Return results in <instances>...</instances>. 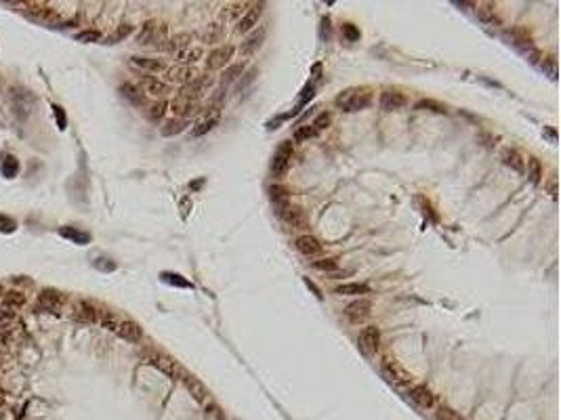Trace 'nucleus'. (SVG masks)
<instances>
[{
  "instance_id": "obj_1",
  "label": "nucleus",
  "mask_w": 561,
  "mask_h": 420,
  "mask_svg": "<svg viewBox=\"0 0 561 420\" xmlns=\"http://www.w3.org/2000/svg\"><path fill=\"white\" fill-rule=\"evenodd\" d=\"M370 101H372V93L370 88H347L343 90L341 95H336L334 105L339 107L341 111L345 114H353V111H360V109H366Z\"/></svg>"
},
{
  "instance_id": "obj_2",
  "label": "nucleus",
  "mask_w": 561,
  "mask_h": 420,
  "mask_svg": "<svg viewBox=\"0 0 561 420\" xmlns=\"http://www.w3.org/2000/svg\"><path fill=\"white\" fill-rule=\"evenodd\" d=\"M166 40H168V25L156 19L145 21L135 38L139 46H151V48H162Z\"/></svg>"
},
{
  "instance_id": "obj_3",
  "label": "nucleus",
  "mask_w": 561,
  "mask_h": 420,
  "mask_svg": "<svg viewBox=\"0 0 561 420\" xmlns=\"http://www.w3.org/2000/svg\"><path fill=\"white\" fill-rule=\"evenodd\" d=\"M9 101H11V109L19 120H25L27 116L34 111V105H36V99L30 90L25 88H19V86H11L9 88Z\"/></svg>"
},
{
  "instance_id": "obj_4",
  "label": "nucleus",
  "mask_w": 561,
  "mask_h": 420,
  "mask_svg": "<svg viewBox=\"0 0 561 420\" xmlns=\"http://www.w3.org/2000/svg\"><path fill=\"white\" fill-rule=\"evenodd\" d=\"M278 216L282 219L290 229H307L309 227V216L301 206L290 204V202H284V204L276 206Z\"/></svg>"
},
{
  "instance_id": "obj_5",
  "label": "nucleus",
  "mask_w": 561,
  "mask_h": 420,
  "mask_svg": "<svg viewBox=\"0 0 561 420\" xmlns=\"http://www.w3.org/2000/svg\"><path fill=\"white\" fill-rule=\"evenodd\" d=\"M292 153H294V149H292L290 141H284L276 149V153H273V158H271V166H269L273 179H282L284 174L288 172L290 162H292Z\"/></svg>"
},
{
  "instance_id": "obj_6",
  "label": "nucleus",
  "mask_w": 561,
  "mask_h": 420,
  "mask_svg": "<svg viewBox=\"0 0 561 420\" xmlns=\"http://www.w3.org/2000/svg\"><path fill=\"white\" fill-rule=\"evenodd\" d=\"M357 349L366 357H374L381 349V330L376 326H366L357 336Z\"/></svg>"
},
{
  "instance_id": "obj_7",
  "label": "nucleus",
  "mask_w": 561,
  "mask_h": 420,
  "mask_svg": "<svg viewBox=\"0 0 561 420\" xmlns=\"http://www.w3.org/2000/svg\"><path fill=\"white\" fill-rule=\"evenodd\" d=\"M213 82H215L213 76H198V78H195L194 82H189V84H185V86H181L179 97H181V99H185V101L195 103L202 95H204L206 88L213 86Z\"/></svg>"
},
{
  "instance_id": "obj_8",
  "label": "nucleus",
  "mask_w": 561,
  "mask_h": 420,
  "mask_svg": "<svg viewBox=\"0 0 561 420\" xmlns=\"http://www.w3.org/2000/svg\"><path fill=\"white\" fill-rule=\"evenodd\" d=\"M234 53H236V48L231 46V44L213 48V51L208 53V57H206V69H210V72H216V69H225V67L229 65V61L234 59Z\"/></svg>"
},
{
  "instance_id": "obj_9",
  "label": "nucleus",
  "mask_w": 561,
  "mask_h": 420,
  "mask_svg": "<svg viewBox=\"0 0 561 420\" xmlns=\"http://www.w3.org/2000/svg\"><path fill=\"white\" fill-rule=\"evenodd\" d=\"M343 313H345V317L351 321V324H364V321L372 315V303L362 296V298L353 300V303H349Z\"/></svg>"
},
{
  "instance_id": "obj_10",
  "label": "nucleus",
  "mask_w": 561,
  "mask_h": 420,
  "mask_svg": "<svg viewBox=\"0 0 561 420\" xmlns=\"http://www.w3.org/2000/svg\"><path fill=\"white\" fill-rule=\"evenodd\" d=\"M381 372H383V376L387 378L389 382L397 384V387H408V384L412 382V374H410L404 366H399L397 361H387V363H383Z\"/></svg>"
},
{
  "instance_id": "obj_11",
  "label": "nucleus",
  "mask_w": 561,
  "mask_h": 420,
  "mask_svg": "<svg viewBox=\"0 0 561 420\" xmlns=\"http://www.w3.org/2000/svg\"><path fill=\"white\" fill-rule=\"evenodd\" d=\"M263 9L265 4L263 2H257V4H250V9L244 13V15L237 19V25H236V32L237 34H250L255 27L259 25V19L263 15Z\"/></svg>"
},
{
  "instance_id": "obj_12",
  "label": "nucleus",
  "mask_w": 561,
  "mask_h": 420,
  "mask_svg": "<svg viewBox=\"0 0 561 420\" xmlns=\"http://www.w3.org/2000/svg\"><path fill=\"white\" fill-rule=\"evenodd\" d=\"M378 103H381L383 111H397V109H404L406 105H408V97L397 88H385L381 93Z\"/></svg>"
},
{
  "instance_id": "obj_13",
  "label": "nucleus",
  "mask_w": 561,
  "mask_h": 420,
  "mask_svg": "<svg viewBox=\"0 0 561 420\" xmlns=\"http://www.w3.org/2000/svg\"><path fill=\"white\" fill-rule=\"evenodd\" d=\"M198 76L200 74H198V69H195L194 65H174L171 69H166V80L174 82V84H181V86L194 82Z\"/></svg>"
},
{
  "instance_id": "obj_14",
  "label": "nucleus",
  "mask_w": 561,
  "mask_h": 420,
  "mask_svg": "<svg viewBox=\"0 0 561 420\" xmlns=\"http://www.w3.org/2000/svg\"><path fill=\"white\" fill-rule=\"evenodd\" d=\"M294 246H297V250H299L303 256H307V258H315V256H320L322 252H324V246H322V242L318 240V237L309 235V233L299 235V237H297V242H294Z\"/></svg>"
},
{
  "instance_id": "obj_15",
  "label": "nucleus",
  "mask_w": 561,
  "mask_h": 420,
  "mask_svg": "<svg viewBox=\"0 0 561 420\" xmlns=\"http://www.w3.org/2000/svg\"><path fill=\"white\" fill-rule=\"evenodd\" d=\"M129 63L132 67L141 69V72L147 74H160V72H166V63L162 59H156V57H143V55H132L129 59Z\"/></svg>"
},
{
  "instance_id": "obj_16",
  "label": "nucleus",
  "mask_w": 561,
  "mask_h": 420,
  "mask_svg": "<svg viewBox=\"0 0 561 420\" xmlns=\"http://www.w3.org/2000/svg\"><path fill=\"white\" fill-rule=\"evenodd\" d=\"M38 307L46 313H59L63 307V294L57 290H42L38 294Z\"/></svg>"
},
{
  "instance_id": "obj_17",
  "label": "nucleus",
  "mask_w": 561,
  "mask_h": 420,
  "mask_svg": "<svg viewBox=\"0 0 561 420\" xmlns=\"http://www.w3.org/2000/svg\"><path fill=\"white\" fill-rule=\"evenodd\" d=\"M192 42H194V36H192L189 32H177L174 36H168V40L162 44V48H160V51H166V53L177 55V53H181V51H185V48L192 46Z\"/></svg>"
},
{
  "instance_id": "obj_18",
  "label": "nucleus",
  "mask_w": 561,
  "mask_h": 420,
  "mask_svg": "<svg viewBox=\"0 0 561 420\" xmlns=\"http://www.w3.org/2000/svg\"><path fill=\"white\" fill-rule=\"evenodd\" d=\"M74 317L82 321V324H97L99 321V309L88 300H80L74 307Z\"/></svg>"
},
{
  "instance_id": "obj_19",
  "label": "nucleus",
  "mask_w": 561,
  "mask_h": 420,
  "mask_svg": "<svg viewBox=\"0 0 561 420\" xmlns=\"http://www.w3.org/2000/svg\"><path fill=\"white\" fill-rule=\"evenodd\" d=\"M116 334L120 336V338L129 340V342H141V338H143L141 326H139L137 321H132V319L120 321V324H118V328H116Z\"/></svg>"
},
{
  "instance_id": "obj_20",
  "label": "nucleus",
  "mask_w": 561,
  "mask_h": 420,
  "mask_svg": "<svg viewBox=\"0 0 561 420\" xmlns=\"http://www.w3.org/2000/svg\"><path fill=\"white\" fill-rule=\"evenodd\" d=\"M141 90L145 95H150V97H164L168 90V84L166 82H162V80H158V78H153V76H143L141 78Z\"/></svg>"
},
{
  "instance_id": "obj_21",
  "label": "nucleus",
  "mask_w": 561,
  "mask_h": 420,
  "mask_svg": "<svg viewBox=\"0 0 561 420\" xmlns=\"http://www.w3.org/2000/svg\"><path fill=\"white\" fill-rule=\"evenodd\" d=\"M408 397H410L416 405H420V408H431L433 401H435V397H433L431 389L425 387V384H414V387H410Z\"/></svg>"
},
{
  "instance_id": "obj_22",
  "label": "nucleus",
  "mask_w": 561,
  "mask_h": 420,
  "mask_svg": "<svg viewBox=\"0 0 561 420\" xmlns=\"http://www.w3.org/2000/svg\"><path fill=\"white\" fill-rule=\"evenodd\" d=\"M171 111L174 114V118H179V120H187L189 116H194L195 111H198V107H195V103H192V101H185V99H181V97H174V99L171 101Z\"/></svg>"
},
{
  "instance_id": "obj_23",
  "label": "nucleus",
  "mask_w": 561,
  "mask_h": 420,
  "mask_svg": "<svg viewBox=\"0 0 561 420\" xmlns=\"http://www.w3.org/2000/svg\"><path fill=\"white\" fill-rule=\"evenodd\" d=\"M502 162H504V166H509L511 170H515V172H519V174H525V160H523V156L517 149H502Z\"/></svg>"
},
{
  "instance_id": "obj_24",
  "label": "nucleus",
  "mask_w": 561,
  "mask_h": 420,
  "mask_svg": "<svg viewBox=\"0 0 561 420\" xmlns=\"http://www.w3.org/2000/svg\"><path fill=\"white\" fill-rule=\"evenodd\" d=\"M147 361H150L153 368L162 370L164 374L173 376V378H174V376H177V374L181 372V370H179V366H177V363H174V361L171 359V357H164V355H150V357H147Z\"/></svg>"
},
{
  "instance_id": "obj_25",
  "label": "nucleus",
  "mask_w": 561,
  "mask_h": 420,
  "mask_svg": "<svg viewBox=\"0 0 561 420\" xmlns=\"http://www.w3.org/2000/svg\"><path fill=\"white\" fill-rule=\"evenodd\" d=\"M183 382H185V387H187L189 393L194 395L195 401H206L208 391H206L204 384L198 380V378H195V376H189V374H183Z\"/></svg>"
},
{
  "instance_id": "obj_26",
  "label": "nucleus",
  "mask_w": 561,
  "mask_h": 420,
  "mask_svg": "<svg viewBox=\"0 0 561 420\" xmlns=\"http://www.w3.org/2000/svg\"><path fill=\"white\" fill-rule=\"evenodd\" d=\"M334 294L339 296H360L362 294H370V288L366 284H357V282H349V284H341L334 288Z\"/></svg>"
},
{
  "instance_id": "obj_27",
  "label": "nucleus",
  "mask_w": 561,
  "mask_h": 420,
  "mask_svg": "<svg viewBox=\"0 0 561 420\" xmlns=\"http://www.w3.org/2000/svg\"><path fill=\"white\" fill-rule=\"evenodd\" d=\"M120 93H122V97L124 99H129L132 105H145V95L141 93V88L139 86H135V84H130V82H124L122 86H120Z\"/></svg>"
},
{
  "instance_id": "obj_28",
  "label": "nucleus",
  "mask_w": 561,
  "mask_h": 420,
  "mask_svg": "<svg viewBox=\"0 0 561 420\" xmlns=\"http://www.w3.org/2000/svg\"><path fill=\"white\" fill-rule=\"evenodd\" d=\"M179 61V65H194L195 61H200L202 57H204V51H202V46H189L185 48V51H181L174 55Z\"/></svg>"
},
{
  "instance_id": "obj_29",
  "label": "nucleus",
  "mask_w": 561,
  "mask_h": 420,
  "mask_svg": "<svg viewBox=\"0 0 561 420\" xmlns=\"http://www.w3.org/2000/svg\"><path fill=\"white\" fill-rule=\"evenodd\" d=\"M2 305H4V309L6 311H13L15 313V309H19V307H23L25 305V294L21 292V290H9L2 296Z\"/></svg>"
},
{
  "instance_id": "obj_30",
  "label": "nucleus",
  "mask_w": 561,
  "mask_h": 420,
  "mask_svg": "<svg viewBox=\"0 0 561 420\" xmlns=\"http://www.w3.org/2000/svg\"><path fill=\"white\" fill-rule=\"evenodd\" d=\"M475 13H477V17L483 21V23H490V25L500 23V19H498V15H496L492 2H481V4H477V6H475Z\"/></svg>"
},
{
  "instance_id": "obj_31",
  "label": "nucleus",
  "mask_w": 561,
  "mask_h": 420,
  "mask_svg": "<svg viewBox=\"0 0 561 420\" xmlns=\"http://www.w3.org/2000/svg\"><path fill=\"white\" fill-rule=\"evenodd\" d=\"M265 34H267V30H265V27H261V30H257L255 34H252V36H248V40L242 44V53H244V55H250L252 51H257V48L263 44Z\"/></svg>"
},
{
  "instance_id": "obj_32",
  "label": "nucleus",
  "mask_w": 561,
  "mask_h": 420,
  "mask_svg": "<svg viewBox=\"0 0 561 420\" xmlns=\"http://www.w3.org/2000/svg\"><path fill=\"white\" fill-rule=\"evenodd\" d=\"M187 128V120H179V118H171V120H166L164 126L160 128V132H162L164 137H173V135H179V132H183Z\"/></svg>"
},
{
  "instance_id": "obj_33",
  "label": "nucleus",
  "mask_w": 561,
  "mask_h": 420,
  "mask_svg": "<svg viewBox=\"0 0 561 420\" xmlns=\"http://www.w3.org/2000/svg\"><path fill=\"white\" fill-rule=\"evenodd\" d=\"M216 122H219V114H213V116L204 118V120H200V122H198V126H195V128L192 130V135H194V137H202V135H206L208 130H213V128H215Z\"/></svg>"
},
{
  "instance_id": "obj_34",
  "label": "nucleus",
  "mask_w": 561,
  "mask_h": 420,
  "mask_svg": "<svg viewBox=\"0 0 561 420\" xmlns=\"http://www.w3.org/2000/svg\"><path fill=\"white\" fill-rule=\"evenodd\" d=\"M244 6L246 4H242V2H234V4H229V6H225V9L221 11V19L223 21H236L237 17H242L244 13Z\"/></svg>"
},
{
  "instance_id": "obj_35",
  "label": "nucleus",
  "mask_w": 561,
  "mask_h": 420,
  "mask_svg": "<svg viewBox=\"0 0 561 420\" xmlns=\"http://www.w3.org/2000/svg\"><path fill=\"white\" fill-rule=\"evenodd\" d=\"M17 324V315L13 311H0V334H9Z\"/></svg>"
},
{
  "instance_id": "obj_36",
  "label": "nucleus",
  "mask_w": 561,
  "mask_h": 420,
  "mask_svg": "<svg viewBox=\"0 0 561 420\" xmlns=\"http://www.w3.org/2000/svg\"><path fill=\"white\" fill-rule=\"evenodd\" d=\"M59 233H61L63 237H67V240H72L74 244H86V242L90 240L88 233H82V231L74 229V227H61Z\"/></svg>"
},
{
  "instance_id": "obj_37",
  "label": "nucleus",
  "mask_w": 561,
  "mask_h": 420,
  "mask_svg": "<svg viewBox=\"0 0 561 420\" xmlns=\"http://www.w3.org/2000/svg\"><path fill=\"white\" fill-rule=\"evenodd\" d=\"M0 170H2V174H4L6 179L17 177V172H19V162H17V158H15V156H6V158L2 160V166H0Z\"/></svg>"
},
{
  "instance_id": "obj_38",
  "label": "nucleus",
  "mask_w": 561,
  "mask_h": 420,
  "mask_svg": "<svg viewBox=\"0 0 561 420\" xmlns=\"http://www.w3.org/2000/svg\"><path fill=\"white\" fill-rule=\"evenodd\" d=\"M221 38H223V27L219 23L208 25V30L202 34V42H208V44H216V42H221Z\"/></svg>"
},
{
  "instance_id": "obj_39",
  "label": "nucleus",
  "mask_w": 561,
  "mask_h": 420,
  "mask_svg": "<svg viewBox=\"0 0 561 420\" xmlns=\"http://www.w3.org/2000/svg\"><path fill=\"white\" fill-rule=\"evenodd\" d=\"M166 111H168V103L166 101H158V103L150 105V109H147V118H150L151 122H158V120H162V118L166 116Z\"/></svg>"
},
{
  "instance_id": "obj_40",
  "label": "nucleus",
  "mask_w": 561,
  "mask_h": 420,
  "mask_svg": "<svg viewBox=\"0 0 561 420\" xmlns=\"http://www.w3.org/2000/svg\"><path fill=\"white\" fill-rule=\"evenodd\" d=\"M269 195H271L273 206H280V204H284V202H290L288 200V189L282 187V185H271L269 187Z\"/></svg>"
},
{
  "instance_id": "obj_41",
  "label": "nucleus",
  "mask_w": 561,
  "mask_h": 420,
  "mask_svg": "<svg viewBox=\"0 0 561 420\" xmlns=\"http://www.w3.org/2000/svg\"><path fill=\"white\" fill-rule=\"evenodd\" d=\"M242 72H244V63H234V65H227V67H225V72H223L221 82H223V84L234 82V80L240 78Z\"/></svg>"
},
{
  "instance_id": "obj_42",
  "label": "nucleus",
  "mask_w": 561,
  "mask_h": 420,
  "mask_svg": "<svg viewBox=\"0 0 561 420\" xmlns=\"http://www.w3.org/2000/svg\"><path fill=\"white\" fill-rule=\"evenodd\" d=\"M414 107L416 109H429V111H435V114H446V111H448L446 105H441V103L433 101V99H420V101H416Z\"/></svg>"
},
{
  "instance_id": "obj_43",
  "label": "nucleus",
  "mask_w": 561,
  "mask_h": 420,
  "mask_svg": "<svg viewBox=\"0 0 561 420\" xmlns=\"http://www.w3.org/2000/svg\"><path fill=\"white\" fill-rule=\"evenodd\" d=\"M528 177L532 179V183H540V179H542V164L536 158L528 160Z\"/></svg>"
},
{
  "instance_id": "obj_44",
  "label": "nucleus",
  "mask_w": 561,
  "mask_h": 420,
  "mask_svg": "<svg viewBox=\"0 0 561 420\" xmlns=\"http://www.w3.org/2000/svg\"><path fill=\"white\" fill-rule=\"evenodd\" d=\"M311 267L315 271H326V273H332L339 269V263H336V258H320V261H313Z\"/></svg>"
},
{
  "instance_id": "obj_45",
  "label": "nucleus",
  "mask_w": 561,
  "mask_h": 420,
  "mask_svg": "<svg viewBox=\"0 0 561 420\" xmlns=\"http://www.w3.org/2000/svg\"><path fill=\"white\" fill-rule=\"evenodd\" d=\"M99 321H101V326H103V328H108V330H114V332H116L118 324H120V321L116 319V315H114V313H109V311H101V309H99Z\"/></svg>"
},
{
  "instance_id": "obj_46",
  "label": "nucleus",
  "mask_w": 561,
  "mask_h": 420,
  "mask_svg": "<svg viewBox=\"0 0 561 420\" xmlns=\"http://www.w3.org/2000/svg\"><path fill=\"white\" fill-rule=\"evenodd\" d=\"M318 132H315V128L311 124H307V126H301V128H297V132H294V141H307V139H313Z\"/></svg>"
},
{
  "instance_id": "obj_47",
  "label": "nucleus",
  "mask_w": 561,
  "mask_h": 420,
  "mask_svg": "<svg viewBox=\"0 0 561 420\" xmlns=\"http://www.w3.org/2000/svg\"><path fill=\"white\" fill-rule=\"evenodd\" d=\"M328 124H330V114H328V111H322V114L311 122V126L315 128V132H320V130L328 128Z\"/></svg>"
},
{
  "instance_id": "obj_48",
  "label": "nucleus",
  "mask_w": 561,
  "mask_h": 420,
  "mask_svg": "<svg viewBox=\"0 0 561 420\" xmlns=\"http://www.w3.org/2000/svg\"><path fill=\"white\" fill-rule=\"evenodd\" d=\"M76 40H78V42H99L101 34L97 30H84V32H80L78 36H76Z\"/></svg>"
},
{
  "instance_id": "obj_49",
  "label": "nucleus",
  "mask_w": 561,
  "mask_h": 420,
  "mask_svg": "<svg viewBox=\"0 0 561 420\" xmlns=\"http://www.w3.org/2000/svg\"><path fill=\"white\" fill-rule=\"evenodd\" d=\"M435 418H437V420H462L460 414H456V412L450 410V408H444V405H441V408L437 410Z\"/></svg>"
},
{
  "instance_id": "obj_50",
  "label": "nucleus",
  "mask_w": 561,
  "mask_h": 420,
  "mask_svg": "<svg viewBox=\"0 0 561 420\" xmlns=\"http://www.w3.org/2000/svg\"><path fill=\"white\" fill-rule=\"evenodd\" d=\"M53 114H55V120H57V126L61 130L67 128V120H65V111H63L61 105H53Z\"/></svg>"
},
{
  "instance_id": "obj_51",
  "label": "nucleus",
  "mask_w": 561,
  "mask_h": 420,
  "mask_svg": "<svg viewBox=\"0 0 561 420\" xmlns=\"http://www.w3.org/2000/svg\"><path fill=\"white\" fill-rule=\"evenodd\" d=\"M15 227H17L15 221L9 219V216H4V214H0V231H6V233H11V231H15Z\"/></svg>"
},
{
  "instance_id": "obj_52",
  "label": "nucleus",
  "mask_w": 561,
  "mask_h": 420,
  "mask_svg": "<svg viewBox=\"0 0 561 420\" xmlns=\"http://www.w3.org/2000/svg\"><path fill=\"white\" fill-rule=\"evenodd\" d=\"M206 420H223V414H221V410L216 408L215 403H210L208 408H206Z\"/></svg>"
},
{
  "instance_id": "obj_53",
  "label": "nucleus",
  "mask_w": 561,
  "mask_h": 420,
  "mask_svg": "<svg viewBox=\"0 0 561 420\" xmlns=\"http://www.w3.org/2000/svg\"><path fill=\"white\" fill-rule=\"evenodd\" d=\"M130 32H132V27H130V25H122L120 30H118V32L114 34V36L109 38V40H111V42H116V40H122V38H126V36H129Z\"/></svg>"
},
{
  "instance_id": "obj_54",
  "label": "nucleus",
  "mask_w": 561,
  "mask_h": 420,
  "mask_svg": "<svg viewBox=\"0 0 561 420\" xmlns=\"http://www.w3.org/2000/svg\"><path fill=\"white\" fill-rule=\"evenodd\" d=\"M164 279L166 282H173V284H177V286H189V282H185V279H181V275H173V273H164Z\"/></svg>"
},
{
  "instance_id": "obj_55",
  "label": "nucleus",
  "mask_w": 561,
  "mask_h": 420,
  "mask_svg": "<svg viewBox=\"0 0 561 420\" xmlns=\"http://www.w3.org/2000/svg\"><path fill=\"white\" fill-rule=\"evenodd\" d=\"M345 32H347V34H349V36H351V38H355V36H357V32H355L353 27H351V23H347V25H345Z\"/></svg>"
}]
</instances>
